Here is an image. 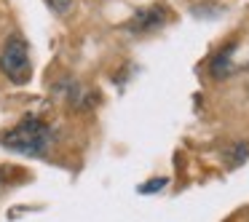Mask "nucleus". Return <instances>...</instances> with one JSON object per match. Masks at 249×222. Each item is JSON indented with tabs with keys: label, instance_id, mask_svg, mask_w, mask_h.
Wrapping results in <instances>:
<instances>
[{
	"label": "nucleus",
	"instance_id": "obj_1",
	"mask_svg": "<svg viewBox=\"0 0 249 222\" xmlns=\"http://www.w3.org/2000/svg\"><path fill=\"white\" fill-rule=\"evenodd\" d=\"M51 139H54L51 126L43 123V120H38V118H27V120H22V123H17L14 129L0 134V145L3 147L19 153V155H30V158L43 155L51 147Z\"/></svg>",
	"mask_w": 249,
	"mask_h": 222
},
{
	"label": "nucleus",
	"instance_id": "obj_2",
	"mask_svg": "<svg viewBox=\"0 0 249 222\" xmlns=\"http://www.w3.org/2000/svg\"><path fill=\"white\" fill-rule=\"evenodd\" d=\"M0 70L11 83H27L30 75H33V62H30V49L27 40L19 38V35H11L0 51Z\"/></svg>",
	"mask_w": 249,
	"mask_h": 222
},
{
	"label": "nucleus",
	"instance_id": "obj_3",
	"mask_svg": "<svg viewBox=\"0 0 249 222\" xmlns=\"http://www.w3.org/2000/svg\"><path fill=\"white\" fill-rule=\"evenodd\" d=\"M166 14H169L166 6H150V8L140 11L134 19H131L129 30L131 33H153V30H158L163 22H166Z\"/></svg>",
	"mask_w": 249,
	"mask_h": 222
},
{
	"label": "nucleus",
	"instance_id": "obj_4",
	"mask_svg": "<svg viewBox=\"0 0 249 222\" xmlns=\"http://www.w3.org/2000/svg\"><path fill=\"white\" fill-rule=\"evenodd\" d=\"M247 153H249V147L244 145V142H238V145L231 147V153H225V161L231 163V166H233V163H241L244 158H247Z\"/></svg>",
	"mask_w": 249,
	"mask_h": 222
},
{
	"label": "nucleus",
	"instance_id": "obj_5",
	"mask_svg": "<svg viewBox=\"0 0 249 222\" xmlns=\"http://www.w3.org/2000/svg\"><path fill=\"white\" fill-rule=\"evenodd\" d=\"M46 3H49L56 14H67L72 8V0H46Z\"/></svg>",
	"mask_w": 249,
	"mask_h": 222
},
{
	"label": "nucleus",
	"instance_id": "obj_6",
	"mask_svg": "<svg viewBox=\"0 0 249 222\" xmlns=\"http://www.w3.org/2000/svg\"><path fill=\"white\" fill-rule=\"evenodd\" d=\"M161 185H163V188H166V179H153V182L142 185V188H140V193H156V190L161 188Z\"/></svg>",
	"mask_w": 249,
	"mask_h": 222
},
{
	"label": "nucleus",
	"instance_id": "obj_7",
	"mask_svg": "<svg viewBox=\"0 0 249 222\" xmlns=\"http://www.w3.org/2000/svg\"><path fill=\"white\" fill-rule=\"evenodd\" d=\"M0 188H3V179H0Z\"/></svg>",
	"mask_w": 249,
	"mask_h": 222
}]
</instances>
